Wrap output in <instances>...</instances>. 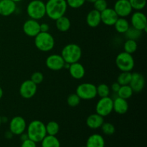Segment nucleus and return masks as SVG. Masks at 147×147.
<instances>
[{
  "mask_svg": "<svg viewBox=\"0 0 147 147\" xmlns=\"http://www.w3.org/2000/svg\"><path fill=\"white\" fill-rule=\"evenodd\" d=\"M113 100L109 96L100 98L96 105V112L100 116L105 117L113 112Z\"/></svg>",
  "mask_w": 147,
  "mask_h": 147,
  "instance_id": "nucleus-8",
  "label": "nucleus"
},
{
  "mask_svg": "<svg viewBox=\"0 0 147 147\" xmlns=\"http://www.w3.org/2000/svg\"><path fill=\"white\" fill-rule=\"evenodd\" d=\"M96 92H97V96L100 98H104L109 96L111 93V89L109 86L105 83H101L96 86Z\"/></svg>",
  "mask_w": 147,
  "mask_h": 147,
  "instance_id": "nucleus-31",
  "label": "nucleus"
},
{
  "mask_svg": "<svg viewBox=\"0 0 147 147\" xmlns=\"http://www.w3.org/2000/svg\"><path fill=\"white\" fill-rule=\"evenodd\" d=\"M124 34L127 39L136 40L141 37L142 34V31L137 30L133 27H129V28L128 29V30Z\"/></svg>",
  "mask_w": 147,
  "mask_h": 147,
  "instance_id": "nucleus-29",
  "label": "nucleus"
},
{
  "mask_svg": "<svg viewBox=\"0 0 147 147\" xmlns=\"http://www.w3.org/2000/svg\"><path fill=\"white\" fill-rule=\"evenodd\" d=\"M40 24L38 22V20L30 18L23 24V32L28 37H34L40 32Z\"/></svg>",
  "mask_w": 147,
  "mask_h": 147,
  "instance_id": "nucleus-14",
  "label": "nucleus"
},
{
  "mask_svg": "<svg viewBox=\"0 0 147 147\" xmlns=\"http://www.w3.org/2000/svg\"><path fill=\"white\" fill-rule=\"evenodd\" d=\"M132 9L136 11H141L146 7V0H129Z\"/></svg>",
  "mask_w": 147,
  "mask_h": 147,
  "instance_id": "nucleus-33",
  "label": "nucleus"
},
{
  "mask_svg": "<svg viewBox=\"0 0 147 147\" xmlns=\"http://www.w3.org/2000/svg\"><path fill=\"white\" fill-rule=\"evenodd\" d=\"M20 136V140H21L22 142H23V141H24V140H26V139H29L28 136H27V133H24H24L21 134Z\"/></svg>",
  "mask_w": 147,
  "mask_h": 147,
  "instance_id": "nucleus-42",
  "label": "nucleus"
},
{
  "mask_svg": "<svg viewBox=\"0 0 147 147\" xmlns=\"http://www.w3.org/2000/svg\"><path fill=\"white\" fill-rule=\"evenodd\" d=\"M93 7L96 10L101 12L108 7V2L106 0H96L93 3Z\"/></svg>",
  "mask_w": 147,
  "mask_h": 147,
  "instance_id": "nucleus-35",
  "label": "nucleus"
},
{
  "mask_svg": "<svg viewBox=\"0 0 147 147\" xmlns=\"http://www.w3.org/2000/svg\"><path fill=\"white\" fill-rule=\"evenodd\" d=\"M113 26L117 32L124 34L130 27V24H129V21L124 17H119Z\"/></svg>",
  "mask_w": 147,
  "mask_h": 147,
  "instance_id": "nucleus-24",
  "label": "nucleus"
},
{
  "mask_svg": "<svg viewBox=\"0 0 147 147\" xmlns=\"http://www.w3.org/2000/svg\"><path fill=\"white\" fill-rule=\"evenodd\" d=\"M61 56L65 63L69 64L77 63L82 57V50L78 45L75 43L67 44L62 50Z\"/></svg>",
  "mask_w": 147,
  "mask_h": 147,
  "instance_id": "nucleus-3",
  "label": "nucleus"
},
{
  "mask_svg": "<svg viewBox=\"0 0 147 147\" xmlns=\"http://www.w3.org/2000/svg\"><path fill=\"white\" fill-rule=\"evenodd\" d=\"M4 136H5V137L7 138V139H11V138L13 137V136H14V134H13L11 133L9 130L6 132L5 134H4Z\"/></svg>",
  "mask_w": 147,
  "mask_h": 147,
  "instance_id": "nucleus-41",
  "label": "nucleus"
},
{
  "mask_svg": "<svg viewBox=\"0 0 147 147\" xmlns=\"http://www.w3.org/2000/svg\"><path fill=\"white\" fill-rule=\"evenodd\" d=\"M8 121V119L7 117H1V123H7Z\"/></svg>",
  "mask_w": 147,
  "mask_h": 147,
  "instance_id": "nucleus-43",
  "label": "nucleus"
},
{
  "mask_svg": "<svg viewBox=\"0 0 147 147\" xmlns=\"http://www.w3.org/2000/svg\"><path fill=\"white\" fill-rule=\"evenodd\" d=\"M100 128H101L103 133L107 136L113 135L116 131V128H115L114 125L111 123H109V122H103Z\"/></svg>",
  "mask_w": 147,
  "mask_h": 147,
  "instance_id": "nucleus-32",
  "label": "nucleus"
},
{
  "mask_svg": "<svg viewBox=\"0 0 147 147\" xmlns=\"http://www.w3.org/2000/svg\"><path fill=\"white\" fill-rule=\"evenodd\" d=\"M37 90V85L31 80H26L20 87V94L23 98L30 99L35 96Z\"/></svg>",
  "mask_w": 147,
  "mask_h": 147,
  "instance_id": "nucleus-9",
  "label": "nucleus"
},
{
  "mask_svg": "<svg viewBox=\"0 0 147 147\" xmlns=\"http://www.w3.org/2000/svg\"><path fill=\"white\" fill-rule=\"evenodd\" d=\"M17 4L12 0H1L0 1V15L9 17L15 12Z\"/></svg>",
  "mask_w": 147,
  "mask_h": 147,
  "instance_id": "nucleus-17",
  "label": "nucleus"
},
{
  "mask_svg": "<svg viewBox=\"0 0 147 147\" xmlns=\"http://www.w3.org/2000/svg\"><path fill=\"white\" fill-rule=\"evenodd\" d=\"M86 23L92 28H96L101 23L100 12L95 9L90 10L86 16Z\"/></svg>",
  "mask_w": 147,
  "mask_h": 147,
  "instance_id": "nucleus-20",
  "label": "nucleus"
},
{
  "mask_svg": "<svg viewBox=\"0 0 147 147\" xmlns=\"http://www.w3.org/2000/svg\"><path fill=\"white\" fill-rule=\"evenodd\" d=\"M46 132L47 135H51V136H56L60 131V126L58 123L54 121L48 122L45 125Z\"/></svg>",
  "mask_w": 147,
  "mask_h": 147,
  "instance_id": "nucleus-27",
  "label": "nucleus"
},
{
  "mask_svg": "<svg viewBox=\"0 0 147 147\" xmlns=\"http://www.w3.org/2000/svg\"><path fill=\"white\" fill-rule=\"evenodd\" d=\"M26 10L30 19L40 20L46 15L45 3L42 0H32L27 4Z\"/></svg>",
  "mask_w": 147,
  "mask_h": 147,
  "instance_id": "nucleus-5",
  "label": "nucleus"
},
{
  "mask_svg": "<svg viewBox=\"0 0 147 147\" xmlns=\"http://www.w3.org/2000/svg\"><path fill=\"white\" fill-rule=\"evenodd\" d=\"M13 1H14L15 3H17V2H20V1H23V0H12Z\"/></svg>",
  "mask_w": 147,
  "mask_h": 147,
  "instance_id": "nucleus-46",
  "label": "nucleus"
},
{
  "mask_svg": "<svg viewBox=\"0 0 147 147\" xmlns=\"http://www.w3.org/2000/svg\"><path fill=\"white\" fill-rule=\"evenodd\" d=\"M3 94H4V91H3L2 88H1L0 87V99H1V98H2Z\"/></svg>",
  "mask_w": 147,
  "mask_h": 147,
  "instance_id": "nucleus-44",
  "label": "nucleus"
},
{
  "mask_svg": "<svg viewBox=\"0 0 147 147\" xmlns=\"http://www.w3.org/2000/svg\"><path fill=\"white\" fill-rule=\"evenodd\" d=\"M27 129V123L25 119L20 116L13 117L9 122V131L14 135L20 136L24 133Z\"/></svg>",
  "mask_w": 147,
  "mask_h": 147,
  "instance_id": "nucleus-10",
  "label": "nucleus"
},
{
  "mask_svg": "<svg viewBox=\"0 0 147 147\" xmlns=\"http://www.w3.org/2000/svg\"><path fill=\"white\" fill-rule=\"evenodd\" d=\"M55 21L56 27H57V29L60 32H65L68 31L70 30V26H71L70 20L65 15L60 17V18L57 19Z\"/></svg>",
  "mask_w": 147,
  "mask_h": 147,
  "instance_id": "nucleus-23",
  "label": "nucleus"
},
{
  "mask_svg": "<svg viewBox=\"0 0 147 147\" xmlns=\"http://www.w3.org/2000/svg\"><path fill=\"white\" fill-rule=\"evenodd\" d=\"M104 122L103 116H100L98 113H93L88 116L86 119V125L91 129H97L101 127L102 124Z\"/></svg>",
  "mask_w": 147,
  "mask_h": 147,
  "instance_id": "nucleus-21",
  "label": "nucleus"
},
{
  "mask_svg": "<svg viewBox=\"0 0 147 147\" xmlns=\"http://www.w3.org/2000/svg\"><path fill=\"white\" fill-rule=\"evenodd\" d=\"M0 1H1V0H0Z\"/></svg>",
  "mask_w": 147,
  "mask_h": 147,
  "instance_id": "nucleus-49",
  "label": "nucleus"
},
{
  "mask_svg": "<svg viewBox=\"0 0 147 147\" xmlns=\"http://www.w3.org/2000/svg\"><path fill=\"white\" fill-rule=\"evenodd\" d=\"M1 117L0 116V126H1Z\"/></svg>",
  "mask_w": 147,
  "mask_h": 147,
  "instance_id": "nucleus-47",
  "label": "nucleus"
},
{
  "mask_svg": "<svg viewBox=\"0 0 147 147\" xmlns=\"http://www.w3.org/2000/svg\"><path fill=\"white\" fill-rule=\"evenodd\" d=\"M120 87H121V85H119L117 82H116V83H113V84L111 85V90L113 92V93H117V92L119 91Z\"/></svg>",
  "mask_w": 147,
  "mask_h": 147,
  "instance_id": "nucleus-40",
  "label": "nucleus"
},
{
  "mask_svg": "<svg viewBox=\"0 0 147 147\" xmlns=\"http://www.w3.org/2000/svg\"><path fill=\"white\" fill-rule=\"evenodd\" d=\"M55 41L53 36L49 32H40L34 37V45L42 52H50L54 48Z\"/></svg>",
  "mask_w": 147,
  "mask_h": 147,
  "instance_id": "nucleus-4",
  "label": "nucleus"
},
{
  "mask_svg": "<svg viewBox=\"0 0 147 147\" xmlns=\"http://www.w3.org/2000/svg\"><path fill=\"white\" fill-rule=\"evenodd\" d=\"M42 147H60V142L56 136L46 135L41 141Z\"/></svg>",
  "mask_w": 147,
  "mask_h": 147,
  "instance_id": "nucleus-25",
  "label": "nucleus"
},
{
  "mask_svg": "<svg viewBox=\"0 0 147 147\" xmlns=\"http://www.w3.org/2000/svg\"><path fill=\"white\" fill-rule=\"evenodd\" d=\"M134 91L132 90L131 88L130 87L129 85H125V86H121L120 88H119V91L117 92V96L122 98L123 99L130 98L132 96H133Z\"/></svg>",
  "mask_w": 147,
  "mask_h": 147,
  "instance_id": "nucleus-26",
  "label": "nucleus"
},
{
  "mask_svg": "<svg viewBox=\"0 0 147 147\" xmlns=\"http://www.w3.org/2000/svg\"><path fill=\"white\" fill-rule=\"evenodd\" d=\"M101 22L107 26H113L119 18L116 12L113 8H107L100 12Z\"/></svg>",
  "mask_w": 147,
  "mask_h": 147,
  "instance_id": "nucleus-16",
  "label": "nucleus"
},
{
  "mask_svg": "<svg viewBox=\"0 0 147 147\" xmlns=\"http://www.w3.org/2000/svg\"><path fill=\"white\" fill-rule=\"evenodd\" d=\"M66 2L70 8L78 9L84 5L86 0H66Z\"/></svg>",
  "mask_w": 147,
  "mask_h": 147,
  "instance_id": "nucleus-36",
  "label": "nucleus"
},
{
  "mask_svg": "<svg viewBox=\"0 0 147 147\" xmlns=\"http://www.w3.org/2000/svg\"><path fill=\"white\" fill-rule=\"evenodd\" d=\"M81 147H86V146H81Z\"/></svg>",
  "mask_w": 147,
  "mask_h": 147,
  "instance_id": "nucleus-48",
  "label": "nucleus"
},
{
  "mask_svg": "<svg viewBox=\"0 0 147 147\" xmlns=\"http://www.w3.org/2000/svg\"><path fill=\"white\" fill-rule=\"evenodd\" d=\"M66 0H47L45 3L46 15L53 20L63 17L67 9Z\"/></svg>",
  "mask_w": 147,
  "mask_h": 147,
  "instance_id": "nucleus-1",
  "label": "nucleus"
},
{
  "mask_svg": "<svg viewBox=\"0 0 147 147\" xmlns=\"http://www.w3.org/2000/svg\"><path fill=\"white\" fill-rule=\"evenodd\" d=\"M145 78L142 73H134L131 75V79L129 86L133 90L134 93H139L142 91L145 86Z\"/></svg>",
  "mask_w": 147,
  "mask_h": 147,
  "instance_id": "nucleus-15",
  "label": "nucleus"
},
{
  "mask_svg": "<svg viewBox=\"0 0 147 147\" xmlns=\"http://www.w3.org/2000/svg\"><path fill=\"white\" fill-rule=\"evenodd\" d=\"M40 29L42 32H47L50 30V26L47 23H42L40 25Z\"/></svg>",
  "mask_w": 147,
  "mask_h": 147,
  "instance_id": "nucleus-39",
  "label": "nucleus"
},
{
  "mask_svg": "<svg viewBox=\"0 0 147 147\" xmlns=\"http://www.w3.org/2000/svg\"><path fill=\"white\" fill-rule=\"evenodd\" d=\"M76 94L82 100H92L97 96L96 86L90 83H83L76 88Z\"/></svg>",
  "mask_w": 147,
  "mask_h": 147,
  "instance_id": "nucleus-7",
  "label": "nucleus"
},
{
  "mask_svg": "<svg viewBox=\"0 0 147 147\" xmlns=\"http://www.w3.org/2000/svg\"><path fill=\"white\" fill-rule=\"evenodd\" d=\"M36 142L34 141L31 140L30 139H27L26 140L22 142V144L20 147H37V144Z\"/></svg>",
  "mask_w": 147,
  "mask_h": 147,
  "instance_id": "nucleus-38",
  "label": "nucleus"
},
{
  "mask_svg": "<svg viewBox=\"0 0 147 147\" xmlns=\"http://www.w3.org/2000/svg\"><path fill=\"white\" fill-rule=\"evenodd\" d=\"M64 64L65 61L61 55H50L45 60V65L47 68L53 71H58L63 69Z\"/></svg>",
  "mask_w": 147,
  "mask_h": 147,
  "instance_id": "nucleus-13",
  "label": "nucleus"
},
{
  "mask_svg": "<svg viewBox=\"0 0 147 147\" xmlns=\"http://www.w3.org/2000/svg\"><path fill=\"white\" fill-rule=\"evenodd\" d=\"M116 65L119 70L121 72H131L135 65V61L131 54L121 52L116 57Z\"/></svg>",
  "mask_w": 147,
  "mask_h": 147,
  "instance_id": "nucleus-6",
  "label": "nucleus"
},
{
  "mask_svg": "<svg viewBox=\"0 0 147 147\" xmlns=\"http://www.w3.org/2000/svg\"><path fill=\"white\" fill-rule=\"evenodd\" d=\"M80 100L81 99L79 98V96L76 93H72V94L69 95L68 97H67V103L70 107H76L80 104Z\"/></svg>",
  "mask_w": 147,
  "mask_h": 147,
  "instance_id": "nucleus-34",
  "label": "nucleus"
},
{
  "mask_svg": "<svg viewBox=\"0 0 147 147\" xmlns=\"http://www.w3.org/2000/svg\"><path fill=\"white\" fill-rule=\"evenodd\" d=\"M129 110V103L127 100L117 96L113 99V111L119 115H123Z\"/></svg>",
  "mask_w": 147,
  "mask_h": 147,
  "instance_id": "nucleus-18",
  "label": "nucleus"
},
{
  "mask_svg": "<svg viewBox=\"0 0 147 147\" xmlns=\"http://www.w3.org/2000/svg\"><path fill=\"white\" fill-rule=\"evenodd\" d=\"M27 134L28 138L34 142H41L47 135L45 124L40 120H34L27 126Z\"/></svg>",
  "mask_w": 147,
  "mask_h": 147,
  "instance_id": "nucleus-2",
  "label": "nucleus"
},
{
  "mask_svg": "<svg viewBox=\"0 0 147 147\" xmlns=\"http://www.w3.org/2000/svg\"><path fill=\"white\" fill-rule=\"evenodd\" d=\"M113 9L115 10L119 17L124 18L129 17L133 11L129 0H117L114 4Z\"/></svg>",
  "mask_w": 147,
  "mask_h": 147,
  "instance_id": "nucleus-12",
  "label": "nucleus"
},
{
  "mask_svg": "<svg viewBox=\"0 0 147 147\" xmlns=\"http://www.w3.org/2000/svg\"><path fill=\"white\" fill-rule=\"evenodd\" d=\"M96 1V0H86V1H88V2L89 3H92V4H93Z\"/></svg>",
  "mask_w": 147,
  "mask_h": 147,
  "instance_id": "nucleus-45",
  "label": "nucleus"
},
{
  "mask_svg": "<svg viewBox=\"0 0 147 147\" xmlns=\"http://www.w3.org/2000/svg\"><path fill=\"white\" fill-rule=\"evenodd\" d=\"M132 73L131 72H121L117 78V83L121 86L129 85L131 79Z\"/></svg>",
  "mask_w": 147,
  "mask_h": 147,
  "instance_id": "nucleus-30",
  "label": "nucleus"
},
{
  "mask_svg": "<svg viewBox=\"0 0 147 147\" xmlns=\"http://www.w3.org/2000/svg\"><path fill=\"white\" fill-rule=\"evenodd\" d=\"M105 139L98 134L90 135L86 142V147H105Z\"/></svg>",
  "mask_w": 147,
  "mask_h": 147,
  "instance_id": "nucleus-22",
  "label": "nucleus"
},
{
  "mask_svg": "<svg viewBox=\"0 0 147 147\" xmlns=\"http://www.w3.org/2000/svg\"><path fill=\"white\" fill-rule=\"evenodd\" d=\"M30 80L33 83H35L36 85H39L41 83H42V81L44 80V76H43V74L41 72H34V73L32 74Z\"/></svg>",
  "mask_w": 147,
  "mask_h": 147,
  "instance_id": "nucleus-37",
  "label": "nucleus"
},
{
  "mask_svg": "<svg viewBox=\"0 0 147 147\" xmlns=\"http://www.w3.org/2000/svg\"><path fill=\"white\" fill-rule=\"evenodd\" d=\"M138 45L136 42V40H130V39H127L126 42L123 45V49H124V52L129 53V54H133L137 50Z\"/></svg>",
  "mask_w": 147,
  "mask_h": 147,
  "instance_id": "nucleus-28",
  "label": "nucleus"
},
{
  "mask_svg": "<svg viewBox=\"0 0 147 147\" xmlns=\"http://www.w3.org/2000/svg\"><path fill=\"white\" fill-rule=\"evenodd\" d=\"M68 70L71 77L76 80L82 79L86 74V70H85L84 66L78 62L70 64Z\"/></svg>",
  "mask_w": 147,
  "mask_h": 147,
  "instance_id": "nucleus-19",
  "label": "nucleus"
},
{
  "mask_svg": "<svg viewBox=\"0 0 147 147\" xmlns=\"http://www.w3.org/2000/svg\"><path fill=\"white\" fill-rule=\"evenodd\" d=\"M131 27L141 30L146 31L147 27V20L144 13L141 11H136L131 17Z\"/></svg>",
  "mask_w": 147,
  "mask_h": 147,
  "instance_id": "nucleus-11",
  "label": "nucleus"
}]
</instances>
